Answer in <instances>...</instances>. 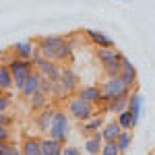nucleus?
Returning <instances> with one entry per match:
<instances>
[{
    "mask_svg": "<svg viewBox=\"0 0 155 155\" xmlns=\"http://www.w3.org/2000/svg\"><path fill=\"white\" fill-rule=\"evenodd\" d=\"M37 46L41 50L44 58L60 62V64H66L74 60L72 54V44L62 35H48V37H39L37 39Z\"/></svg>",
    "mask_w": 155,
    "mask_h": 155,
    "instance_id": "f257e3e1",
    "label": "nucleus"
},
{
    "mask_svg": "<svg viewBox=\"0 0 155 155\" xmlns=\"http://www.w3.org/2000/svg\"><path fill=\"white\" fill-rule=\"evenodd\" d=\"M95 58L101 64V68L106 72V77H118L120 68H122V58L124 54L114 48H97L95 50Z\"/></svg>",
    "mask_w": 155,
    "mask_h": 155,
    "instance_id": "f03ea898",
    "label": "nucleus"
},
{
    "mask_svg": "<svg viewBox=\"0 0 155 155\" xmlns=\"http://www.w3.org/2000/svg\"><path fill=\"white\" fill-rule=\"evenodd\" d=\"M6 66L11 68L12 74V87L19 91L21 85L25 83V79L29 77V72L35 71V64L31 62V58H17V56H11L6 60Z\"/></svg>",
    "mask_w": 155,
    "mask_h": 155,
    "instance_id": "7ed1b4c3",
    "label": "nucleus"
},
{
    "mask_svg": "<svg viewBox=\"0 0 155 155\" xmlns=\"http://www.w3.org/2000/svg\"><path fill=\"white\" fill-rule=\"evenodd\" d=\"M71 132V116L66 112H54L52 116V122H50V128H48V134L58 139L62 143H66V137Z\"/></svg>",
    "mask_w": 155,
    "mask_h": 155,
    "instance_id": "20e7f679",
    "label": "nucleus"
},
{
    "mask_svg": "<svg viewBox=\"0 0 155 155\" xmlns=\"http://www.w3.org/2000/svg\"><path fill=\"white\" fill-rule=\"evenodd\" d=\"M66 110H68V116L74 118L77 122H85V120H89L93 114H95V106L83 101L81 97H72V99H68Z\"/></svg>",
    "mask_w": 155,
    "mask_h": 155,
    "instance_id": "39448f33",
    "label": "nucleus"
},
{
    "mask_svg": "<svg viewBox=\"0 0 155 155\" xmlns=\"http://www.w3.org/2000/svg\"><path fill=\"white\" fill-rule=\"evenodd\" d=\"M99 89H101V97H104V104L114 99V97L122 95V93H128L130 89L124 85V81L120 77H106L104 83H99Z\"/></svg>",
    "mask_w": 155,
    "mask_h": 155,
    "instance_id": "423d86ee",
    "label": "nucleus"
},
{
    "mask_svg": "<svg viewBox=\"0 0 155 155\" xmlns=\"http://www.w3.org/2000/svg\"><path fill=\"white\" fill-rule=\"evenodd\" d=\"M60 85L66 91V95L77 93V89H79V74L72 71V66H62L60 68Z\"/></svg>",
    "mask_w": 155,
    "mask_h": 155,
    "instance_id": "0eeeda50",
    "label": "nucleus"
},
{
    "mask_svg": "<svg viewBox=\"0 0 155 155\" xmlns=\"http://www.w3.org/2000/svg\"><path fill=\"white\" fill-rule=\"evenodd\" d=\"M77 97H81L83 101L87 104H91V106H104V97H101V89H99V85H89V87H81V89H77Z\"/></svg>",
    "mask_w": 155,
    "mask_h": 155,
    "instance_id": "6e6552de",
    "label": "nucleus"
},
{
    "mask_svg": "<svg viewBox=\"0 0 155 155\" xmlns=\"http://www.w3.org/2000/svg\"><path fill=\"white\" fill-rule=\"evenodd\" d=\"M118 77L124 81V85H126L128 89H134V87H137V83H139V72H137L134 64H132L126 56L122 58V68H120V74H118Z\"/></svg>",
    "mask_w": 155,
    "mask_h": 155,
    "instance_id": "1a4fd4ad",
    "label": "nucleus"
},
{
    "mask_svg": "<svg viewBox=\"0 0 155 155\" xmlns=\"http://www.w3.org/2000/svg\"><path fill=\"white\" fill-rule=\"evenodd\" d=\"M126 107L130 110V114H132V118H134V122L139 124V120H141V114H143V95H141V91H139L137 87H134V89H130Z\"/></svg>",
    "mask_w": 155,
    "mask_h": 155,
    "instance_id": "9d476101",
    "label": "nucleus"
},
{
    "mask_svg": "<svg viewBox=\"0 0 155 155\" xmlns=\"http://www.w3.org/2000/svg\"><path fill=\"white\" fill-rule=\"evenodd\" d=\"M41 77H46L50 81H60V62H54V60L44 58L39 64L35 66Z\"/></svg>",
    "mask_w": 155,
    "mask_h": 155,
    "instance_id": "9b49d317",
    "label": "nucleus"
},
{
    "mask_svg": "<svg viewBox=\"0 0 155 155\" xmlns=\"http://www.w3.org/2000/svg\"><path fill=\"white\" fill-rule=\"evenodd\" d=\"M39 81H41V74H39V71H37V68L33 72H29V77L25 79V83L21 85V89H19L21 97L29 99V97H31L37 89H39Z\"/></svg>",
    "mask_w": 155,
    "mask_h": 155,
    "instance_id": "f8f14e48",
    "label": "nucleus"
},
{
    "mask_svg": "<svg viewBox=\"0 0 155 155\" xmlns=\"http://www.w3.org/2000/svg\"><path fill=\"white\" fill-rule=\"evenodd\" d=\"M87 39L95 46V48H114V39L106 35L104 31H95V29H85Z\"/></svg>",
    "mask_w": 155,
    "mask_h": 155,
    "instance_id": "ddd939ff",
    "label": "nucleus"
},
{
    "mask_svg": "<svg viewBox=\"0 0 155 155\" xmlns=\"http://www.w3.org/2000/svg\"><path fill=\"white\" fill-rule=\"evenodd\" d=\"M54 112H56V110H54V107H50V106H46V107H41L39 112H35V118H33V122H35V128H37L39 132H48Z\"/></svg>",
    "mask_w": 155,
    "mask_h": 155,
    "instance_id": "4468645a",
    "label": "nucleus"
},
{
    "mask_svg": "<svg viewBox=\"0 0 155 155\" xmlns=\"http://www.w3.org/2000/svg\"><path fill=\"white\" fill-rule=\"evenodd\" d=\"M66 143H62L54 137H48V139H39V149H41V155H62V147Z\"/></svg>",
    "mask_w": 155,
    "mask_h": 155,
    "instance_id": "2eb2a0df",
    "label": "nucleus"
},
{
    "mask_svg": "<svg viewBox=\"0 0 155 155\" xmlns=\"http://www.w3.org/2000/svg\"><path fill=\"white\" fill-rule=\"evenodd\" d=\"M33 46H35V41L25 39V41H17V44H15V46H12L8 52H11L12 56H17V58H31Z\"/></svg>",
    "mask_w": 155,
    "mask_h": 155,
    "instance_id": "dca6fc26",
    "label": "nucleus"
},
{
    "mask_svg": "<svg viewBox=\"0 0 155 155\" xmlns=\"http://www.w3.org/2000/svg\"><path fill=\"white\" fill-rule=\"evenodd\" d=\"M130 93V91H128ZM128 93H122V95L114 97V99H110L104 104V110L110 112V114H120L122 110H126V104H128Z\"/></svg>",
    "mask_w": 155,
    "mask_h": 155,
    "instance_id": "f3484780",
    "label": "nucleus"
},
{
    "mask_svg": "<svg viewBox=\"0 0 155 155\" xmlns=\"http://www.w3.org/2000/svg\"><path fill=\"white\" fill-rule=\"evenodd\" d=\"M104 124H106V118H104L101 114H93L89 120H85V122H83V128H81V132H83L85 137H89V134H93L95 130H99Z\"/></svg>",
    "mask_w": 155,
    "mask_h": 155,
    "instance_id": "a211bd4d",
    "label": "nucleus"
},
{
    "mask_svg": "<svg viewBox=\"0 0 155 155\" xmlns=\"http://www.w3.org/2000/svg\"><path fill=\"white\" fill-rule=\"evenodd\" d=\"M101 145H104L101 132L95 130L93 134H89V137H87V141H85V153H89V155H97L99 151H101Z\"/></svg>",
    "mask_w": 155,
    "mask_h": 155,
    "instance_id": "6ab92c4d",
    "label": "nucleus"
},
{
    "mask_svg": "<svg viewBox=\"0 0 155 155\" xmlns=\"http://www.w3.org/2000/svg\"><path fill=\"white\" fill-rule=\"evenodd\" d=\"M120 130H122V126L118 124V120H112V122H106L101 128H99V132H101V139L104 141H116L118 139Z\"/></svg>",
    "mask_w": 155,
    "mask_h": 155,
    "instance_id": "aec40b11",
    "label": "nucleus"
},
{
    "mask_svg": "<svg viewBox=\"0 0 155 155\" xmlns=\"http://www.w3.org/2000/svg\"><path fill=\"white\" fill-rule=\"evenodd\" d=\"M19 149H21V153H23V155H41L39 139H37V137H25Z\"/></svg>",
    "mask_w": 155,
    "mask_h": 155,
    "instance_id": "412c9836",
    "label": "nucleus"
},
{
    "mask_svg": "<svg viewBox=\"0 0 155 155\" xmlns=\"http://www.w3.org/2000/svg\"><path fill=\"white\" fill-rule=\"evenodd\" d=\"M50 104V95H46L41 89H37L33 95L29 97V107H31V112H39L41 107H46Z\"/></svg>",
    "mask_w": 155,
    "mask_h": 155,
    "instance_id": "4be33fe9",
    "label": "nucleus"
},
{
    "mask_svg": "<svg viewBox=\"0 0 155 155\" xmlns=\"http://www.w3.org/2000/svg\"><path fill=\"white\" fill-rule=\"evenodd\" d=\"M11 89H15L11 68L6 66V62H0V91H11Z\"/></svg>",
    "mask_w": 155,
    "mask_h": 155,
    "instance_id": "5701e85b",
    "label": "nucleus"
},
{
    "mask_svg": "<svg viewBox=\"0 0 155 155\" xmlns=\"http://www.w3.org/2000/svg\"><path fill=\"white\" fill-rule=\"evenodd\" d=\"M118 116V124L124 128V130H134V126H137V122H134V118H132V114H130V110L126 107V110H122L120 114H116Z\"/></svg>",
    "mask_w": 155,
    "mask_h": 155,
    "instance_id": "b1692460",
    "label": "nucleus"
},
{
    "mask_svg": "<svg viewBox=\"0 0 155 155\" xmlns=\"http://www.w3.org/2000/svg\"><path fill=\"white\" fill-rule=\"evenodd\" d=\"M116 143H118V149H120V153H126L128 149H130V145H132V130H120L118 134V139H116Z\"/></svg>",
    "mask_w": 155,
    "mask_h": 155,
    "instance_id": "393cba45",
    "label": "nucleus"
},
{
    "mask_svg": "<svg viewBox=\"0 0 155 155\" xmlns=\"http://www.w3.org/2000/svg\"><path fill=\"white\" fill-rule=\"evenodd\" d=\"M0 155H21V149L15 147L11 141H0Z\"/></svg>",
    "mask_w": 155,
    "mask_h": 155,
    "instance_id": "a878e982",
    "label": "nucleus"
},
{
    "mask_svg": "<svg viewBox=\"0 0 155 155\" xmlns=\"http://www.w3.org/2000/svg\"><path fill=\"white\" fill-rule=\"evenodd\" d=\"M101 155H120V149H118V143L116 141H104L101 145Z\"/></svg>",
    "mask_w": 155,
    "mask_h": 155,
    "instance_id": "bb28decb",
    "label": "nucleus"
},
{
    "mask_svg": "<svg viewBox=\"0 0 155 155\" xmlns=\"http://www.w3.org/2000/svg\"><path fill=\"white\" fill-rule=\"evenodd\" d=\"M12 99L8 95V91H0V112H6L8 107H11Z\"/></svg>",
    "mask_w": 155,
    "mask_h": 155,
    "instance_id": "cd10ccee",
    "label": "nucleus"
},
{
    "mask_svg": "<svg viewBox=\"0 0 155 155\" xmlns=\"http://www.w3.org/2000/svg\"><path fill=\"white\" fill-rule=\"evenodd\" d=\"M41 60H44V54H41V50H39V46H33V52H31V62H33V64H39V62H41Z\"/></svg>",
    "mask_w": 155,
    "mask_h": 155,
    "instance_id": "c85d7f7f",
    "label": "nucleus"
},
{
    "mask_svg": "<svg viewBox=\"0 0 155 155\" xmlns=\"http://www.w3.org/2000/svg\"><path fill=\"white\" fill-rule=\"evenodd\" d=\"M0 124H2V126H8V128H12L15 118H12V116H8L6 112H0Z\"/></svg>",
    "mask_w": 155,
    "mask_h": 155,
    "instance_id": "c756f323",
    "label": "nucleus"
},
{
    "mask_svg": "<svg viewBox=\"0 0 155 155\" xmlns=\"http://www.w3.org/2000/svg\"><path fill=\"white\" fill-rule=\"evenodd\" d=\"M0 141H11V128L0 124Z\"/></svg>",
    "mask_w": 155,
    "mask_h": 155,
    "instance_id": "7c9ffc66",
    "label": "nucleus"
},
{
    "mask_svg": "<svg viewBox=\"0 0 155 155\" xmlns=\"http://www.w3.org/2000/svg\"><path fill=\"white\" fill-rule=\"evenodd\" d=\"M81 153L83 151H79L77 147H66V145L62 147V155H81Z\"/></svg>",
    "mask_w": 155,
    "mask_h": 155,
    "instance_id": "2f4dec72",
    "label": "nucleus"
},
{
    "mask_svg": "<svg viewBox=\"0 0 155 155\" xmlns=\"http://www.w3.org/2000/svg\"><path fill=\"white\" fill-rule=\"evenodd\" d=\"M118 2H126V0H118Z\"/></svg>",
    "mask_w": 155,
    "mask_h": 155,
    "instance_id": "473e14b6",
    "label": "nucleus"
}]
</instances>
